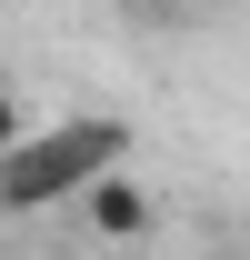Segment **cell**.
<instances>
[{
	"mask_svg": "<svg viewBox=\"0 0 250 260\" xmlns=\"http://www.w3.org/2000/svg\"><path fill=\"white\" fill-rule=\"evenodd\" d=\"M120 10H140V20H190L200 0H120Z\"/></svg>",
	"mask_w": 250,
	"mask_h": 260,
	"instance_id": "4",
	"label": "cell"
},
{
	"mask_svg": "<svg viewBox=\"0 0 250 260\" xmlns=\"http://www.w3.org/2000/svg\"><path fill=\"white\" fill-rule=\"evenodd\" d=\"M80 220H90V240H140V230L160 220V200H150V180L110 170V180H90V190H80Z\"/></svg>",
	"mask_w": 250,
	"mask_h": 260,
	"instance_id": "2",
	"label": "cell"
},
{
	"mask_svg": "<svg viewBox=\"0 0 250 260\" xmlns=\"http://www.w3.org/2000/svg\"><path fill=\"white\" fill-rule=\"evenodd\" d=\"M120 160H130V120H110V110H80V120L30 130V140L0 160V220H10V210H50V200H80L90 180H110Z\"/></svg>",
	"mask_w": 250,
	"mask_h": 260,
	"instance_id": "1",
	"label": "cell"
},
{
	"mask_svg": "<svg viewBox=\"0 0 250 260\" xmlns=\"http://www.w3.org/2000/svg\"><path fill=\"white\" fill-rule=\"evenodd\" d=\"M20 140H30V120H20V100L0 90V160H10V150H20Z\"/></svg>",
	"mask_w": 250,
	"mask_h": 260,
	"instance_id": "3",
	"label": "cell"
}]
</instances>
